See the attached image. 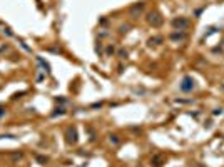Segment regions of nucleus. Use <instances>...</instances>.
I'll use <instances>...</instances> for the list:
<instances>
[{
  "mask_svg": "<svg viewBox=\"0 0 224 167\" xmlns=\"http://www.w3.org/2000/svg\"><path fill=\"white\" fill-rule=\"evenodd\" d=\"M189 24H191V22H189L186 17H176V19H172V27H174V30L184 32L189 27Z\"/></svg>",
  "mask_w": 224,
  "mask_h": 167,
  "instance_id": "f257e3e1",
  "label": "nucleus"
},
{
  "mask_svg": "<svg viewBox=\"0 0 224 167\" xmlns=\"http://www.w3.org/2000/svg\"><path fill=\"white\" fill-rule=\"evenodd\" d=\"M147 24L152 27H161L162 25V17L159 12H149V15H147Z\"/></svg>",
  "mask_w": 224,
  "mask_h": 167,
  "instance_id": "f03ea898",
  "label": "nucleus"
},
{
  "mask_svg": "<svg viewBox=\"0 0 224 167\" xmlns=\"http://www.w3.org/2000/svg\"><path fill=\"white\" fill-rule=\"evenodd\" d=\"M179 87H181V90H182V92H191V90L196 87V84H194V79H193V77H189V75H188V77H184Z\"/></svg>",
  "mask_w": 224,
  "mask_h": 167,
  "instance_id": "7ed1b4c3",
  "label": "nucleus"
},
{
  "mask_svg": "<svg viewBox=\"0 0 224 167\" xmlns=\"http://www.w3.org/2000/svg\"><path fill=\"white\" fill-rule=\"evenodd\" d=\"M142 10H144V4H142V2L136 4V5H132V7H130V10H129L130 19H137V17L142 14Z\"/></svg>",
  "mask_w": 224,
  "mask_h": 167,
  "instance_id": "20e7f679",
  "label": "nucleus"
},
{
  "mask_svg": "<svg viewBox=\"0 0 224 167\" xmlns=\"http://www.w3.org/2000/svg\"><path fill=\"white\" fill-rule=\"evenodd\" d=\"M184 39H186V34L181 32V30H176L174 34H171V40H174V42H181V40H184Z\"/></svg>",
  "mask_w": 224,
  "mask_h": 167,
  "instance_id": "39448f33",
  "label": "nucleus"
},
{
  "mask_svg": "<svg viewBox=\"0 0 224 167\" xmlns=\"http://www.w3.org/2000/svg\"><path fill=\"white\" fill-rule=\"evenodd\" d=\"M67 141L70 142V144H75L77 142V132H75V129H69L67 131Z\"/></svg>",
  "mask_w": 224,
  "mask_h": 167,
  "instance_id": "423d86ee",
  "label": "nucleus"
},
{
  "mask_svg": "<svg viewBox=\"0 0 224 167\" xmlns=\"http://www.w3.org/2000/svg\"><path fill=\"white\" fill-rule=\"evenodd\" d=\"M161 42H162L161 37H154V39H149V44H151V45H152V44H154V45H157V44H161Z\"/></svg>",
  "mask_w": 224,
  "mask_h": 167,
  "instance_id": "0eeeda50",
  "label": "nucleus"
},
{
  "mask_svg": "<svg viewBox=\"0 0 224 167\" xmlns=\"http://www.w3.org/2000/svg\"><path fill=\"white\" fill-rule=\"evenodd\" d=\"M110 142H112V144H119V139H117V136H110Z\"/></svg>",
  "mask_w": 224,
  "mask_h": 167,
  "instance_id": "6e6552de",
  "label": "nucleus"
},
{
  "mask_svg": "<svg viewBox=\"0 0 224 167\" xmlns=\"http://www.w3.org/2000/svg\"><path fill=\"white\" fill-rule=\"evenodd\" d=\"M129 29H130L129 25H122L120 27V32H122V34H124V32H129Z\"/></svg>",
  "mask_w": 224,
  "mask_h": 167,
  "instance_id": "1a4fd4ad",
  "label": "nucleus"
},
{
  "mask_svg": "<svg viewBox=\"0 0 224 167\" xmlns=\"http://www.w3.org/2000/svg\"><path fill=\"white\" fill-rule=\"evenodd\" d=\"M119 55H120L122 59H124V57H127V52H124V50H120V52H119Z\"/></svg>",
  "mask_w": 224,
  "mask_h": 167,
  "instance_id": "9d476101",
  "label": "nucleus"
},
{
  "mask_svg": "<svg viewBox=\"0 0 224 167\" xmlns=\"http://www.w3.org/2000/svg\"><path fill=\"white\" fill-rule=\"evenodd\" d=\"M107 54H114V47H109V49H107Z\"/></svg>",
  "mask_w": 224,
  "mask_h": 167,
  "instance_id": "9b49d317",
  "label": "nucleus"
},
{
  "mask_svg": "<svg viewBox=\"0 0 224 167\" xmlns=\"http://www.w3.org/2000/svg\"><path fill=\"white\" fill-rule=\"evenodd\" d=\"M4 114H5V110H4V109H0V117H2Z\"/></svg>",
  "mask_w": 224,
  "mask_h": 167,
  "instance_id": "f8f14e48",
  "label": "nucleus"
}]
</instances>
